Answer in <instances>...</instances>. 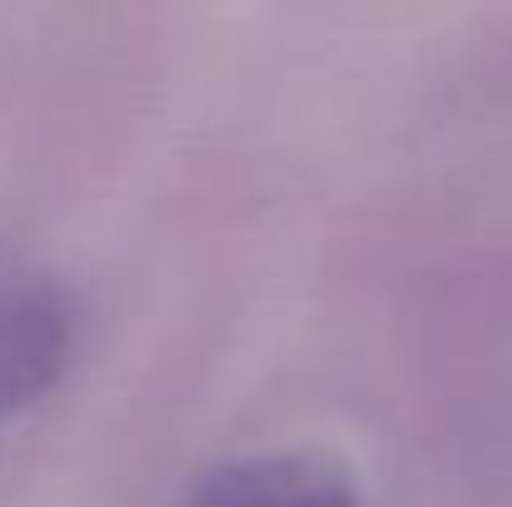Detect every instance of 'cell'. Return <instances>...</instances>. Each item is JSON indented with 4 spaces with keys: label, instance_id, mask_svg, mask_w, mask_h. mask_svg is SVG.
<instances>
[{
    "label": "cell",
    "instance_id": "obj_2",
    "mask_svg": "<svg viewBox=\"0 0 512 507\" xmlns=\"http://www.w3.org/2000/svg\"><path fill=\"white\" fill-rule=\"evenodd\" d=\"M174 507H363V493L324 448H259L204 468Z\"/></svg>",
    "mask_w": 512,
    "mask_h": 507
},
{
    "label": "cell",
    "instance_id": "obj_1",
    "mask_svg": "<svg viewBox=\"0 0 512 507\" xmlns=\"http://www.w3.org/2000/svg\"><path fill=\"white\" fill-rule=\"evenodd\" d=\"M80 343V304L40 259L0 244V433L55 393Z\"/></svg>",
    "mask_w": 512,
    "mask_h": 507
}]
</instances>
